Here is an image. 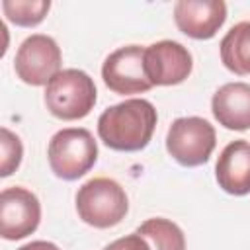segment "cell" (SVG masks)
<instances>
[{"instance_id":"1","label":"cell","mask_w":250,"mask_h":250,"mask_svg":"<svg viewBox=\"0 0 250 250\" xmlns=\"http://www.w3.org/2000/svg\"><path fill=\"white\" fill-rule=\"evenodd\" d=\"M156 121L158 113L152 102L145 98H129L100 113L98 137L111 150L139 152L150 143Z\"/></svg>"},{"instance_id":"3","label":"cell","mask_w":250,"mask_h":250,"mask_svg":"<svg viewBox=\"0 0 250 250\" xmlns=\"http://www.w3.org/2000/svg\"><path fill=\"white\" fill-rule=\"evenodd\" d=\"M49 113L61 121L84 119L98 102L94 78L80 68H62L45 86L43 96Z\"/></svg>"},{"instance_id":"15","label":"cell","mask_w":250,"mask_h":250,"mask_svg":"<svg viewBox=\"0 0 250 250\" xmlns=\"http://www.w3.org/2000/svg\"><path fill=\"white\" fill-rule=\"evenodd\" d=\"M0 6L6 20L18 27L39 25L51 10L49 0H2Z\"/></svg>"},{"instance_id":"7","label":"cell","mask_w":250,"mask_h":250,"mask_svg":"<svg viewBox=\"0 0 250 250\" xmlns=\"http://www.w3.org/2000/svg\"><path fill=\"white\" fill-rule=\"evenodd\" d=\"M104 84L119 96L143 94L154 88L145 68V47L125 45L111 51L102 64Z\"/></svg>"},{"instance_id":"17","label":"cell","mask_w":250,"mask_h":250,"mask_svg":"<svg viewBox=\"0 0 250 250\" xmlns=\"http://www.w3.org/2000/svg\"><path fill=\"white\" fill-rule=\"evenodd\" d=\"M104 250H150L148 242L135 230L131 234H125L121 238H115L113 242H109Z\"/></svg>"},{"instance_id":"6","label":"cell","mask_w":250,"mask_h":250,"mask_svg":"<svg viewBox=\"0 0 250 250\" xmlns=\"http://www.w3.org/2000/svg\"><path fill=\"white\" fill-rule=\"evenodd\" d=\"M62 53L59 43L45 33L27 35L14 57V72L27 86H47L62 68Z\"/></svg>"},{"instance_id":"14","label":"cell","mask_w":250,"mask_h":250,"mask_svg":"<svg viewBox=\"0 0 250 250\" xmlns=\"http://www.w3.org/2000/svg\"><path fill=\"white\" fill-rule=\"evenodd\" d=\"M137 232L148 242L150 250H186V234L170 219L150 217L137 227Z\"/></svg>"},{"instance_id":"16","label":"cell","mask_w":250,"mask_h":250,"mask_svg":"<svg viewBox=\"0 0 250 250\" xmlns=\"http://www.w3.org/2000/svg\"><path fill=\"white\" fill-rule=\"evenodd\" d=\"M23 158V145L21 139L10 131L8 127L0 129V176L8 178L12 176Z\"/></svg>"},{"instance_id":"5","label":"cell","mask_w":250,"mask_h":250,"mask_svg":"<svg viewBox=\"0 0 250 250\" xmlns=\"http://www.w3.org/2000/svg\"><path fill=\"white\" fill-rule=\"evenodd\" d=\"M217 145L215 127L197 115L178 117L172 121L166 133L168 154L186 168H195L205 164Z\"/></svg>"},{"instance_id":"2","label":"cell","mask_w":250,"mask_h":250,"mask_svg":"<svg viewBox=\"0 0 250 250\" xmlns=\"http://www.w3.org/2000/svg\"><path fill=\"white\" fill-rule=\"evenodd\" d=\"M78 219L94 229H111L129 213V197L119 182L98 176L84 182L74 197Z\"/></svg>"},{"instance_id":"8","label":"cell","mask_w":250,"mask_h":250,"mask_svg":"<svg viewBox=\"0 0 250 250\" xmlns=\"http://www.w3.org/2000/svg\"><path fill=\"white\" fill-rule=\"evenodd\" d=\"M41 223V203L23 186L4 188L0 193V234L4 240H21L37 230Z\"/></svg>"},{"instance_id":"18","label":"cell","mask_w":250,"mask_h":250,"mask_svg":"<svg viewBox=\"0 0 250 250\" xmlns=\"http://www.w3.org/2000/svg\"><path fill=\"white\" fill-rule=\"evenodd\" d=\"M18 250H61L55 242H49V240H31L23 246H20Z\"/></svg>"},{"instance_id":"10","label":"cell","mask_w":250,"mask_h":250,"mask_svg":"<svg viewBox=\"0 0 250 250\" xmlns=\"http://www.w3.org/2000/svg\"><path fill=\"white\" fill-rule=\"evenodd\" d=\"M225 21L227 4L223 0H180L174 4V23L191 39H213Z\"/></svg>"},{"instance_id":"13","label":"cell","mask_w":250,"mask_h":250,"mask_svg":"<svg viewBox=\"0 0 250 250\" xmlns=\"http://www.w3.org/2000/svg\"><path fill=\"white\" fill-rule=\"evenodd\" d=\"M221 62L236 76L250 74V21L234 23L219 43Z\"/></svg>"},{"instance_id":"9","label":"cell","mask_w":250,"mask_h":250,"mask_svg":"<svg viewBox=\"0 0 250 250\" xmlns=\"http://www.w3.org/2000/svg\"><path fill=\"white\" fill-rule=\"evenodd\" d=\"M145 68L152 86H176L191 74L193 57L182 43L162 39L145 47Z\"/></svg>"},{"instance_id":"4","label":"cell","mask_w":250,"mask_h":250,"mask_svg":"<svg viewBox=\"0 0 250 250\" xmlns=\"http://www.w3.org/2000/svg\"><path fill=\"white\" fill-rule=\"evenodd\" d=\"M98 160V143L84 127L59 129L47 145V162L51 172L64 180L74 182L88 174Z\"/></svg>"},{"instance_id":"12","label":"cell","mask_w":250,"mask_h":250,"mask_svg":"<svg viewBox=\"0 0 250 250\" xmlns=\"http://www.w3.org/2000/svg\"><path fill=\"white\" fill-rule=\"evenodd\" d=\"M211 113L229 131L250 129V84L227 82L211 98Z\"/></svg>"},{"instance_id":"11","label":"cell","mask_w":250,"mask_h":250,"mask_svg":"<svg viewBox=\"0 0 250 250\" xmlns=\"http://www.w3.org/2000/svg\"><path fill=\"white\" fill-rule=\"evenodd\" d=\"M215 180L219 188L234 197L250 193V141H230L219 154L215 164Z\"/></svg>"}]
</instances>
